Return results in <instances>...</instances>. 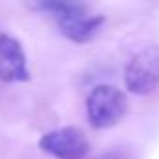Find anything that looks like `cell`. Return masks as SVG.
Here are the masks:
<instances>
[{"label":"cell","mask_w":159,"mask_h":159,"mask_svg":"<svg viewBox=\"0 0 159 159\" xmlns=\"http://www.w3.org/2000/svg\"><path fill=\"white\" fill-rule=\"evenodd\" d=\"M127 105V96L120 88L112 84H99L86 98L88 122L96 129L112 127L125 116Z\"/></svg>","instance_id":"6da1fadb"},{"label":"cell","mask_w":159,"mask_h":159,"mask_svg":"<svg viewBox=\"0 0 159 159\" xmlns=\"http://www.w3.org/2000/svg\"><path fill=\"white\" fill-rule=\"evenodd\" d=\"M125 88L131 94L146 96L159 88V45L137 52L125 67Z\"/></svg>","instance_id":"7a4b0ae2"},{"label":"cell","mask_w":159,"mask_h":159,"mask_svg":"<svg viewBox=\"0 0 159 159\" xmlns=\"http://www.w3.org/2000/svg\"><path fill=\"white\" fill-rule=\"evenodd\" d=\"M39 148L56 159H84L90 144L86 135L77 127H62L41 137Z\"/></svg>","instance_id":"3957f363"},{"label":"cell","mask_w":159,"mask_h":159,"mask_svg":"<svg viewBox=\"0 0 159 159\" xmlns=\"http://www.w3.org/2000/svg\"><path fill=\"white\" fill-rule=\"evenodd\" d=\"M54 19H56L58 28L62 30V34L75 43H86L88 39H92L98 34V30L101 28V25L105 23L103 15L86 13L84 6L60 13V15H54Z\"/></svg>","instance_id":"277c9868"},{"label":"cell","mask_w":159,"mask_h":159,"mask_svg":"<svg viewBox=\"0 0 159 159\" xmlns=\"http://www.w3.org/2000/svg\"><path fill=\"white\" fill-rule=\"evenodd\" d=\"M26 56L17 39L11 36H0V81L21 83L28 81Z\"/></svg>","instance_id":"5b68a950"},{"label":"cell","mask_w":159,"mask_h":159,"mask_svg":"<svg viewBox=\"0 0 159 159\" xmlns=\"http://www.w3.org/2000/svg\"><path fill=\"white\" fill-rule=\"evenodd\" d=\"M32 4H34L36 10L47 11V13H51L52 17L84 6L83 0H32Z\"/></svg>","instance_id":"8992f818"}]
</instances>
